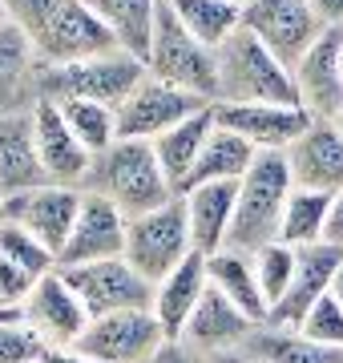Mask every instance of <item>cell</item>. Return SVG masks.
<instances>
[{
  "label": "cell",
  "mask_w": 343,
  "mask_h": 363,
  "mask_svg": "<svg viewBox=\"0 0 343 363\" xmlns=\"http://www.w3.org/2000/svg\"><path fill=\"white\" fill-rule=\"evenodd\" d=\"M242 28L263 40L287 69L299 65V57L323 33L307 0H242Z\"/></svg>",
  "instance_id": "obj_10"
},
{
  "label": "cell",
  "mask_w": 343,
  "mask_h": 363,
  "mask_svg": "<svg viewBox=\"0 0 343 363\" xmlns=\"http://www.w3.org/2000/svg\"><path fill=\"white\" fill-rule=\"evenodd\" d=\"M40 77L45 61L21 37V28L0 25V117L33 113L40 105Z\"/></svg>",
  "instance_id": "obj_21"
},
{
  "label": "cell",
  "mask_w": 343,
  "mask_h": 363,
  "mask_svg": "<svg viewBox=\"0 0 343 363\" xmlns=\"http://www.w3.org/2000/svg\"><path fill=\"white\" fill-rule=\"evenodd\" d=\"M33 138H37V154L40 166H45V178L49 186H85V174H89L93 157L81 150V142L73 138V130L61 117V105L40 101L33 109Z\"/></svg>",
  "instance_id": "obj_20"
},
{
  "label": "cell",
  "mask_w": 343,
  "mask_h": 363,
  "mask_svg": "<svg viewBox=\"0 0 343 363\" xmlns=\"http://www.w3.org/2000/svg\"><path fill=\"white\" fill-rule=\"evenodd\" d=\"M125 226L130 218L118 206H109L106 198L85 194L73 222V234L57 255V271H73V267H89V262H106L125 255Z\"/></svg>",
  "instance_id": "obj_15"
},
{
  "label": "cell",
  "mask_w": 343,
  "mask_h": 363,
  "mask_svg": "<svg viewBox=\"0 0 343 363\" xmlns=\"http://www.w3.org/2000/svg\"><path fill=\"white\" fill-rule=\"evenodd\" d=\"M210 101H202L194 93L174 89V85H166V81L145 73L142 85L113 109V117H118V138L121 142H158L166 130H174L178 121L194 117Z\"/></svg>",
  "instance_id": "obj_9"
},
{
  "label": "cell",
  "mask_w": 343,
  "mask_h": 363,
  "mask_svg": "<svg viewBox=\"0 0 343 363\" xmlns=\"http://www.w3.org/2000/svg\"><path fill=\"white\" fill-rule=\"evenodd\" d=\"M73 347H81L97 363H150L166 347V331L154 311H118L89 319Z\"/></svg>",
  "instance_id": "obj_11"
},
{
  "label": "cell",
  "mask_w": 343,
  "mask_h": 363,
  "mask_svg": "<svg viewBox=\"0 0 343 363\" xmlns=\"http://www.w3.org/2000/svg\"><path fill=\"white\" fill-rule=\"evenodd\" d=\"M4 16L45 65H73L118 49L85 0H4Z\"/></svg>",
  "instance_id": "obj_1"
},
{
  "label": "cell",
  "mask_w": 343,
  "mask_h": 363,
  "mask_svg": "<svg viewBox=\"0 0 343 363\" xmlns=\"http://www.w3.org/2000/svg\"><path fill=\"white\" fill-rule=\"evenodd\" d=\"M190 255H194V242H190L182 198H170L166 206L150 210L142 218H130V226H125V255L121 259L154 286Z\"/></svg>",
  "instance_id": "obj_7"
},
{
  "label": "cell",
  "mask_w": 343,
  "mask_h": 363,
  "mask_svg": "<svg viewBox=\"0 0 343 363\" xmlns=\"http://www.w3.org/2000/svg\"><path fill=\"white\" fill-rule=\"evenodd\" d=\"M206 283H210L226 303H235L251 323H266V311H271V307H266L263 291H259L251 255H238V250L206 255Z\"/></svg>",
  "instance_id": "obj_25"
},
{
  "label": "cell",
  "mask_w": 343,
  "mask_h": 363,
  "mask_svg": "<svg viewBox=\"0 0 343 363\" xmlns=\"http://www.w3.org/2000/svg\"><path fill=\"white\" fill-rule=\"evenodd\" d=\"M323 28H343V0H307Z\"/></svg>",
  "instance_id": "obj_38"
},
{
  "label": "cell",
  "mask_w": 343,
  "mask_h": 363,
  "mask_svg": "<svg viewBox=\"0 0 343 363\" xmlns=\"http://www.w3.org/2000/svg\"><path fill=\"white\" fill-rule=\"evenodd\" d=\"M299 335L311 339V343H319V347L343 351V307H339V303H335L331 295H323L315 307L303 315V323H299Z\"/></svg>",
  "instance_id": "obj_35"
},
{
  "label": "cell",
  "mask_w": 343,
  "mask_h": 363,
  "mask_svg": "<svg viewBox=\"0 0 343 363\" xmlns=\"http://www.w3.org/2000/svg\"><path fill=\"white\" fill-rule=\"evenodd\" d=\"M238 4H242V0H238Z\"/></svg>",
  "instance_id": "obj_48"
},
{
  "label": "cell",
  "mask_w": 343,
  "mask_h": 363,
  "mask_svg": "<svg viewBox=\"0 0 343 363\" xmlns=\"http://www.w3.org/2000/svg\"><path fill=\"white\" fill-rule=\"evenodd\" d=\"M210 363H266V359L251 355L247 347H238V351H230V355H218V359H210Z\"/></svg>",
  "instance_id": "obj_42"
},
{
  "label": "cell",
  "mask_w": 343,
  "mask_h": 363,
  "mask_svg": "<svg viewBox=\"0 0 343 363\" xmlns=\"http://www.w3.org/2000/svg\"><path fill=\"white\" fill-rule=\"evenodd\" d=\"M61 274L73 286V295L81 298V307L89 311V319L118 315V311H150L154 307V283L142 279L125 259L89 262V267H73V271H61Z\"/></svg>",
  "instance_id": "obj_8"
},
{
  "label": "cell",
  "mask_w": 343,
  "mask_h": 363,
  "mask_svg": "<svg viewBox=\"0 0 343 363\" xmlns=\"http://www.w3.org/2000/svg\"><path fill=\"white\" fill-rule=\"evenodd\" d=\"M0 323H25V319H21L16 307H0Z\"/></svg>",
  "instance_id": "obj_44"
},
{
  "label": "cell",
  "mask_w": 343,
  "mask_h": 363,
  "mask_svg": "<svg viewBox=\"0 0 343 363\" xmlns=\"http://www.w3.org/2000/svg\"><path fill=\"white\" fill-rule=\"evenodd\" d=\"M299 105L315 121H339L343 117V28H323L319 40L291 69Z\"/></svg>",
  "instance_id": "obj_12"
},
{
  "label": "cell",
  "mask_w": 343,
  "mask_h": 363,
  "mask_svg": "<svg viewBox=\"0 0 343 363\" xmlns=\"http://www.w3.org/2000/svg\"><path fill=\"white\" fill-rule=\"evenodd\" d=\"M145 77V65L130 52H101V57H85L73 65H45L40 77V101H93V105H109L118 109Z\"/></svg>",
  "instance_id": "obj_5"
},
{
  "label": "cell",
  "mask_w": 343,
  "mask_h": 363,
  "mask_svg": "<svg viewBox=\"0 0 343 363\" xmlns=\"http://www.w3.org/2000/svg\"><path fill=\"white\" fill-rule=\"evenodd\" d=\"M0 25H9V16H4V0H0Z\"/></svg>",
  "instance_id": "obj_45"
},
{
  "label": "cell",
  "mask_w": 343,
  "mask_h": 363,
  "mask_svg": "<svg viewBox=\"0 0 343 363\" xmlns=\"http://www.w3.org/2000/svg\"><path fill=\"white\" fill-rule=\"evenodd\" d=\"M33 283H37V279H28L25 271H16L13 262L0 259V307H16V311H21L28 291H33Z\"/></svg>",
  "instance_id": "obj_37"
},
{
  "label": "cell",
  "mask_w": 343,
  "mask_h": 363,
  "mask_svg": "<svg viewBox=\"0 0 343 363\" xmlns=\"http://www.w3.org/2000/svg\"><path fill=\"white\" fill-rule=\"evenodd\" d=\"M81 194L106 198L109 206H118L125 218H142L150 210L166 206L170 198H178L158 162V154H154V145L121 142V138L109 145L106 154L93 157Z\"/></svg>",
  "instance_id": "obj_2"
},
{
  "label": "cell",
  "mask_w": 343,
  "mask_h": 363,
  "mask_svg": "<svg viewBox=\"0 0 343 363\" xmlns=\"http://www.w3.org/2000/svg\"><path fill=\"white\" fill-rule=\"evenodd\" d=\"M295 259H299V250L287 247V242H271V247H263V250H254L251 255L254 279H259V291H263L266 307H275L279 298L287 295L291 279H295Z\"/></svg>",
  "instance_id": "obj_34"
},
{
  "label": "cell",
  "mask_w": 343,
  "mask_h": 363,
  "mask_svg": "<svg viewBox=\"0 0 343 363\" xmlns=\"http://www.w3.org/2000/svg\"><path fill=\"white\" fill-rule=\"evenodd\" d=\"M150 363H210V359H202L198 351H190L186 343H166Z\"/></svg>",
  "instance_id": "obj_39"
},
{
  "label": "cell",
  "mask_w": 343,
  "mask_h": 363,
  "mask_svg": "<svg viewBox=\"0 0 343 363\" xmlns=\"http://www.w3.org/2000/svg\"><path fill=\"white\" fill-rule=\"evenodd\" d=\"M0 222H4V194H0Z\"/></svg>",
  "instance_id": "obj_46"
},
{
  "label": "cell",
  "mask_w": 343,
  "mask_h": 363,
  "mask_svg": "<svg viewBox=\"0 0 343 363\" xmlns=\"http://www.w3.org/2000/svg\"><path fill=\"white\" fill-rule=\"evenodd\" d=\"M254 327L259 323H251L235 303H226L214 286H206V295L194 307L190 323L182 327V339L178 343H186L190 351H198L202 359H218V355H230V351L242 347L251 339Z\"/></svg>",
  "instance_id": "obj_19"
},
{
  "label": "cell",
  "mask_w": 343,
  "mask_h": 363,
  "mask_svg": "<svg viewBox=\"0 0 343 363\" xmlns=\"http://www.w3.org/2000/svg\"><path fill=\"white\" fill-rule=\"evenodd\" d=\"M214 69H218L214 105H299L291 69L247 28L230 33L214 49Z\"/></svg>",
  "instance_id": "obj_3"
},
{
  "label": "cell",
  "mask_w": 343,
  "mask_h": 363,
  "mask_svg": "<svg viewBox=\"0 0 343 363\" xmlns=\"http://www.w3.org/2000/svg\"><path fill=\"white\" fill-rule=\"evenodd\" d=\"M206 255H190L186 262H178L166 279H162L158 286H154V319L162 323V331H166V343H178L182 339V327L190 323V315H194V307L202 303V295H206Z\"/></svg>",
  "instance_id": "obj_22"
},
{
  "label": "cell",
  "mask_w": 343,
  "mask_h": 363,
  "mask_svg": "<svg viewBox=\"0 0 343 363\" xmlns=\"http://www.w3.org/2000/svg\"><path fill=\"white\" fill-rule=\"evenodd\" d=\"M210 133H214V105H206L194 117L178 121L174 130H166L158 142H150L154 154H158V162H162V169H166V178H170L174 194H182L186 178H190V169H194V162H198L202 145H206Z\"/></svg>",
  "instance_id": "obj_27"
},
{
  "label": "cell",
  "mask_w": 343,
  "mask_h": 363,
  "mask_svg": "<svg viewBox=\"0 0 343 363\" xmlns=\"http://www.w3.org/2000/svg\"><path fill=\"white\" fill-rule=\"evenodd\" d=\"M85 4L109 28L113 45L145 65V52H150V37H154V21H158L162 0H85Z\"/></svg>",
  "instance_id": "obj_26"
},
{
  "label": "cell",
  "mask_w": 343,
  "mask_h": 363,
  "mask_svg": "<svg viewBox=\"0 0 343 363\" xmlns=\"http://www.w3.org/2000/svg\"><path fill=\"white\" fill-rule=\"evenodd\" d=\"M291 186L315 194H343V130L339 121H311L287 154Z\"/></svg>",
  "instance_id": "obj_16"
},
{
  "label": "cell",
  "mask_w": 343,
  "mask_h": 363,
  "mask_svg": "<svg viewBox=\"0 0 343 363\" xmlns=\"http://www.w3.org/2000/svg\"><path fill=\"white\" fill-rule=\"evenodd\" d=\"M291 190H295V186H291L287 157L283 154H259L254 157L251 169L238 182L226 250L254 255V250L279 242V226H283V210H287Z\"/></svg>",
  "instance_id": "obj_4"
},
{
  "label": "cell",
  "mask_w": 343,
  "mask_h": 363,
  "mask_svg": "<svg viewBox=\"0 0 343 363\" xmlns=\"http://www.w3.org/2000/svg\"><path fill=\"white\" fill-rule=\"evenodd\" d=\"M81 198L85 194L77 186H40V190H28V194H13L4 198V222L25 226L53 255H61L65 238L73 234V222H77Z\"/></svg>",
  "instance_id": "obj_17"
},
{
  "label": "cell",
  "mask_w": 343,
  "mask_h": 363,
  "mask_svg": "<svg viewBox=\"0 0 343 363\" xmlns=\"http://www.w3.org/2000/svg\"><path fill=\"white\" fill-rule=\"evenodd\" d=\"M186 33L202 40L206 49H218L230 33L242 28V4L238 0H166Z\"/></svg>",
  "instance_id": "obj_29"
},
{
  "label": "cell",
  "mask_w": 343,
  "mask_h": 363,
  "mask_svg": "<svg viewBox=\"0 0 343 363\" xmlns=\"http://www.w3.org/2000/svg\"><path fill=\"white\" fill-rule=\"evenodd\" d=\"M37 363H97V359L85 355L81 347H45Z\"/></svg>",
  "instance_id": "obj_40"
},
{
  "label": "cell",
  "mask_w": 343,
  "mask_h": 363,
  "mask_svg": "<svg viewBox=\"0 0 343 363\" xmlns=\"http://www.w3.org/2000/svg\"><path fill=\"white\" fill-rule=\"evenodd\" d=\"M254 150L238 133L223 130L218 121H214V133L206 138V145H202L198 162H194V169H190V178H186L182 194L186 190H194V186H210V182H242V174L251 169L254 162Z\"/></svg>",
  "instance_id": "obj_28"
},
{
  "label": "cell",
  "mask_w": 343,
  "mask_h": 363,
  "mask_svg": "<svg viewBox=\"0 0 343 363\" xmlns=\"http://www.w3.org/2000/svg\"><path fill=\"white\" fill-rule=\"evenodd\" d=\"M242 347L266 363H343V351L319 347V343L303 339L299 331H283V327H266V323L254 327Z\"/></svg>",
  "instance_id": "obj_30"
},
{
  "label": "cell",
  "mask_w": 343,
  "mask_h": 363,
  "mask_svg": "<svg viewBox=\"0 0 343 363\" xmlns=\"http://www.w3.org/2000/svg\"><path fill=\"white\" fill-rule=\"evenodd\" d=\"M0 259L13 262L16 271H25L28 279L57 271V255L40 238H33L25 226H16V222H0Z\"/></svg>",
  "instance_id": "obj_33"
},
{
  "label": "cell",
  "mask_w": 343,
  "mask_h": 363,
  "mask_svg": "<svg viewBox=\"0 0 343 363\" xmlns=\"http://www.w3.org/2000/svg\"><path fill=\"white\" fill-rule=\"evenodd\" d=\"M61 117L73 130V138L81 142V150L89 157L106 154L109 145L118 142V117L109 105H93V101H65L61 105Z\"/></svg>",
  "instance_id": "obj_32"
},
{
  "label": "cell",
  "mask_w": 343,
  "mask_h": 363,
  "mask_svg": "<svg viewBox=\"0 0 343 363\" xmlns=\"http://www.w3.org/2000/svg\"><path fill=\"white\" fill-rule=\"evenodd\" d=\"M49 186L45 166L37 154V138H33V113L21 117H0V194H28Z\"/></svg>",
  "instance_id": "obj_24"
},
{
  "label": "cell",
  "mask_w": 343,
  "mask_h": 363,
  "mask_svg": "<svg viewBox=\"0 0 343 363\" xmlns=\"http://www.w3.org/2000/svg\"><path fill=\"white\" fill-rule=\"evenodd\" d=\"M45 343H40L25 323H0V363H37Z\"/></svg>",
  "instance_id": "obj_36"
},
{
  "label": "cell",
  "mask_w": 343,
  "mask_h": 363,
  "mask_svg": "<svg viewBox=\"0 0 343 363\" xmlns=\"http://www.w3.org/2000/svg\"><path fill=\"white\" fill-rule=\"evenodd\" d=\"M145 73L214 105V93H218L214 49H206L202 40H194L186 33V25L174 16V9L166 0H162L158 21H154V37H150V52H145Z\"/></svg>",
  "instance_id": "obj_6"
},
{
  "label": "cell",
  "mask_w": 343,
  "mask_h": 363,
  "mask_svg": "<svg viewBox=\"0 0 343 363\" xmlns=\"http://www.w3.org/2000/svg\"><path fill=\"white\" fill-rule=\"evenodd\" d=\"M21 319L45 347H73L81 331L89 327V311L81 307V298L73 295V286L65 283L61 271L40 274L33 291H28Z\"/></svg>",
  "instance_id": "obj_13"
},
{
  "label": "cell",
  "mask_w": 343,
  "mask_h": 363,
  "mask_svg": "<svg viewBox=\"0 0 343 363\" xmlns=\"http://www.w3.org/2000/svg\"><path fill=\"white\" fill-rule=\"evenodd\" d=\"M327 295L343 307V259H339V267H335V279H331V291H327Z\"/></svg>",
  "instance_id": "obj_43"
},
{
  "label": "cell",
  "mask_w": 343,
  "mask_h": 363,
  "mask_svg": "<svg viewBox=\"0 0 343 363\" xmlns=\"http://www.w3.org/2000/svg\"><path fill=\"white\" fill-rule=\"evenodd\" d=\"M327 218H331V194L315 190H291L287 210H283V226H279V242L303 250L327 238Z\"/></svg>",
  "instance_id": "obj_31"
},
{
  "label": "cell",
  "mask_w": 343,
  "mask_h": 363,
  "mask_svg": "<svg viewBox=\"0 0 343 363\" xmlns=\"http://www.w3.org/2000/svg\"><path fill=\"white\" fill-rule=\"evenodd\" d=\"M178 198H182V206H186V222H190V242H194V250H198V255H218V250H226L238 182L194 186V190H186V194H178Z\"/></svg>",
  "instance_id": "obj_23"
},
{
  "label": "cell",
  "mask_w": 343,
  "mask_h": 363,
  "mask_svg": "<svg viewBox=\"0 0 343 363\" xmlns=\"http://www.w3.org/2000/svg\"><path fill=\"white\" fill-rule=\"evenodd\" d=\"M331 247H343V194L331 198V218H327V238Z\"/></svg>",
  "instance_id": "obj_41"
},
{
  "label": "cell",
  "mask_w": 343,
  "mask_h": 363,
  "mask_svg": "<svg viewBox=\"0 0 343 363\" xmlns=\"http://www.w3.org/2000/svg\"><path fill=\"white\" fill-rule=\"evenodd\" d=\"M339 130H343V117H339Z\"/></svg>",
  "instance_id": "obj_47"
},
{
  "label": "cell",
  "mask_w": 343,
  "mask_h": 363,
  "mask_svg": "<svg viewBox=\"0 0 343 363\" xmlns=\"http://www.w3.org/2000/svg\"><path fill=\"white\" fill-rule=\"evenodd\" d=\"M214 121L238 133L254 154H287L315 117L303 105H214Z\"/></svg>",
  "instance_id": "obj_14"
},
{
  "label": "cell",
  "mask_w": 343,
  "mask_h": 363,
  "mask_svg": "<svg viewBox=\"0 0 343 363\" xmlns=\"http://www.w3.org/2000/svg\"><path fill=\"white\" fill-rule=\"evenodd\" d=\"M339 259H343V247H331V242H315V247H303V250H299V259H295V279H291L287 295H283L275 307H271V315H266V327L299 331L303 315L331 291V279H335V267H339Z\"/></svg>",
  "instance_id": "obj_18"
}]
</instances>
